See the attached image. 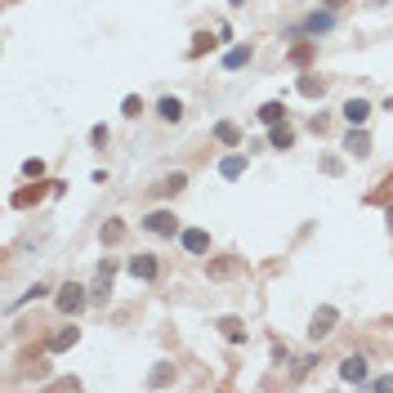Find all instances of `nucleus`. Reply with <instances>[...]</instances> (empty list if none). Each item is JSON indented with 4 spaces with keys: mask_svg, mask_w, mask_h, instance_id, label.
<instances>
[{
    "mask_svg": "<svg viewBox=\"0 0 393 393\" xmlns=\"http://www.w3.org/2000/svg\"><path fill=\"white\" fill-rule=\"evenodd\" d=\"M45 192H54V179H45V183H27V188H18V192H14V210H27V205L45 201Z\"/></svg>",
    "mask_w": 393,
    "mask_h": 393,
    "instance_id": "8",
    "label": "nucleus"
},
{
    "mask_svg": "<svg viewBox=\"0 0 393 393\" xmlns=\"http://www.w3.org/2000/svg\"><path fill=\"white\" fill-rule=\"evenodd\" d=\"M170 380H174V362H161V367H157L152 376H148V385L161 389V385H170Z\"/></svg>",
    "mask_w": 393,
    "mask_h": 393,
    "instance_id": "27",
    "label": "nucleus"
},
{
    "mask_svg": "<svg viewBox=\"0 0 393 393\" xmlns=\"http://www.w3.org/2000/svg\"><path fill=\"white\" fill-rule=\"evenodd\" d=\"M23 174H27V179H41V174H45V161H41V157H27V161H23Z\"/></svg>",
    "mask_w": 393,
    "mask_h": 393,
    "instance_id": "29",
    "label": "nucleus"
},
{
    "mask_svg": "<svg viewBox=\"0 0 393 393\" xmlns=\"http://www.w3.org/2000/svg\"><path fill=\"white\" fill-rule=\"evenodd\" d=\"M313 54H317V41H304V45H295V50H291V63H295V68H304Z\"/></svg>",
    "mask_w": 393,
    "mask_h": 393,
    "instance_id": "28",
    "label": "nucleus"
},
{
    "mask_svg": "<svg viewBox=\"0 0 393 393\" xmlns=\"http://www.w3.org/2000/svg\"><path fill=\"white\" fill-rule=\"evenodd\" d=\"M367 201H371V205H389V201H393V170L385 174V179H380V188H376V192H367Z\"/></svg>",
    "mask_w": 393,
    "mask_h": 393,
    "instance_id": "25",
    "label": "nucleus"
},
{
    "mask_svg": "<svg viewBox=\"0 0 393 393\" xmlns=\"http://www.w3.org/2000/svg\"><path fill=\"white\" fill-rule=\"evenodd\" d=\"M85 286H77V282H68V286H59V295H54V304H59V313H68V317H77L81 308H85Z\"/></svg>",
    "mask_w": 393,
    "mask_h": 393,
    "instance_id": "4",
    "label": "nucleus"
},
{
    "mask_svg": "<svg viewBox=\"0 0 393 393\" xmlns=\"http://www.w3.org/2000/svg\"><path fill=\"white\" fill-rule=\"evenodd\" d=\"M143 232H152V237H179V219H174V210H152L143 219Z\"/></svg>",
    "mask_w": 393,
    "mask_h": 393,
    "instance_id": "2",
    "label": "nucleus"
},
{
    "mask_svg": "<svg viewBox=\"0 0 393 393\" xmlns=\"http://www.w3.org/2000/svg\"><path fill=\"white\" fill-rule=\"evenodd\" d=\"M259 121H264V125H282V121H286V103L282 99L264 103V108H259Z\"/></svg>",
    "mask_w": 393,
    "mask_h": 393,
    "instance_id": "21",
    "label": "nucleus"
},
{
    "mask_svg": "<svg viewBox=\"0 0 393 393\" xmlns=\"http://www.w3.org/2000/svg\"><path fill=\"white\" fill-rule=\"evenodd\" d=\"M335 322H340V308H335V304H322V308H317V313H313V322H308V340H326V335H331L335 331Z\"/></svg>",
    "mask_w": 393,
    "mask_h": 393,
    "instance_id": "1",
    "label": "nucleus"
},
{
    "mask_svg": "<svg viewBox=\"0 0 393 393\" xmlns=\"http://www.w3.org/2000/svg\"><path fill=\"white\" fill-rule=\"evenodd\" d=\"M241 268H246V259H241V255H219V259H210V264H205V277L223 282V277H237Z\"/></svg>",
    "mask_w": 393,
    "mask_h": 393,
    "instance_id": "7",
    "label": "nucleus"
},
{
    "mask_svg": "<svg viewBox=\"0 0 393 393\" xmlns=\"http://www.w3.org/2000/svg\"><path fill=\"white\" fill-rule=\"evenodd\" d=\"M385 228H389V237H393V201L385 205Z\"/></svg>",
    "mask_w": 393,
    "mask_h": 393,
    "instance_id": "33",
    "label": "nucleus"
},
{
    "mask_svg": "<svg viewBox=\"0 0 393 393\" xmlns=\"http://www.w3.org/2000/svg\"><path fill=\"white\" fill-rule=\"evenodd\" d=\"M344 152H349L353 161H367L371 157V134L362 125H349V134H344Z\"/></svg>",
    "mask_w": 393,
    "mask_h": 393,
    "instance_id": "6",
    "label": "nucleus"
},
{
    "mask_svg": "<svg viewBox=\"0 0 393 393\" xmlns=\"http://www.w3.org/2000/svg\"><path fill=\"white\" fill-rule=\"evenodd\" d=\"M295 90H299L304 99H322V94H326V81L317 77V72H308V77H299V85H295Z\"/></svg>",
    "mask_w": 393,
    "mask_h": 393,
    "instance_id": "19",
    "label": "nucleus"
},
{
    "mask_svg": "<svg viewBox=\"0 0 393 393\" xmlns=\"http://www.w3.org/2000/svg\"><path fill=\"white\" fill-rule=\"evenodd\" d=\"M99 237H103V246H121V241H125V223H121V219H108Z\"/></svg>",
    "mask_w": 393,
    "mask_h": 393,
    "instance_id": "22",
    "label": "nucleus"
},
{
    "mask_svg": "<svg viewBox=\"0 0 393 393\" xmlns=\"http://www.w3.org/2000/svg\"><path fill=\"white\" fill-rule=\"evenodd\" d=\"M340 117L349 121V125H367V117H371V103H367V99H344Z\"/></svg>",
    "mask_w": 393,
    "mask_h": 393,
    "instance_id": "11",
    "label": "nucleus"
},
{
    "mask_svg": "<svg viewBox=\"0 0 393 393\" xmlns=\"http://www.w3.org/2000/svg\"><path fill=\"white\" fill-rule=\"evenodd\" d=\"M157 117L174 125V121H183V103L179 99H161V103H157Z\"/></svg>",
    "mask_w": 393,
    "mask_h": 393,
    "instance_id": "23",
    "label": "nucleus"
},
{
    "mask_svg": "<svg viewBox=\"0 0 393 393\" xmlns=\"http://www.w3.org/2000/svg\"><path fill=\"white\" fill-rule=\"evenodd\" d=\"M367 385L376 393H393V376H376V380H367Z\"/></svg>",
    "mask_w": 393,
    "mask_h": 393,
    "instance_id": "31",
    "label": "nucleus"
},
{
    "mask_svg": "<svg viewBox=\"0 0 393 393\" xmlns=\"http://www.w3.org/2000/svg\"><path fill=\"white\" fill-rule=\"evenodd\" d=\"M183 188H188V174H183V170H174V174H165V179L157 183L152 192H157V196H179Z\"/></svg>",
    "mask_w": 393,
    "mask_h": 393,
    "instance_id": "15",
    "label": "nucleus"
},
{
    "mask_svg": "<svg viewBox=\"0 0 393 393\" xmlns=\"http://www.w3.org/2000/svg\"><path fill=\"white\" fill-rule=\"evenodd\" d=\"M250 59H255V50H250V45H232V50L223 54V72H241Z\"/></svg>",
    "mask_w": 393,
    "mask_h": 393,
    "instance_id": "14",
    "label": "nucleus"
},
{
    "mask_svg": "<svg viewBox=\"0 0 393 393\" xmlns=\"http://www.w3.org/2000/svg\"><path fill=\"white\" fill-rule=\"evenodd\" d=\"M112 273H117V259H103L94 286H90V304H108L112 299Z\"/></svg>",
    "mask_w": 393,
    "mask_h": 393,
    "instance_id": "5",
    "label": "nucleus"
},
{
    "mask_svg": "<svg viewBox=\"0 0 393 393\" xmlns=\"http://www.w3.org/2000/svg\"><path fill=\"white\" fill-rule=\"evenodd\" d=\"M291 143H295V130L286 125V121H282V125H268V148H277V152H286Z\"/></svg>",
    "mask_w": 393,
    "mask_h": 393,
    "instance_id": "16",
    "label": "nucleus"
},
{
    "mask_svg": "<svg viewBox=\"0 0 393 393\" xmlns=\"http://www.w3.org/2000/svg\"><path fill=\"white\" fill-rule=\"evenodd\" d=\"M340 380H349V385H367V358H344L340 362Z\"/></svg>",
    "mask_w": 393,
    "mask_h": 393,
    "instance_id": "10",
    "label": "nucleus"
},
{
    "mask_svg": "<svg viewBox=\"0 0 393 393\" xmlns=\"http://www.w3.org/2000/svg\"><path fill=\"white\" fill-rule=\"evenodd\" d=\"M246 157H241V152H232V157H223V161H219V174H223V179H241V174H246Z\"/></svg>",
    "mask_w": 393,
    "mask_h": 393,
    "instance_id": "18",
    "label": "nucleus"
},
{
    "mask_svg": "<svg viewBox=\"0 0 393 393\" xmlns=\"http://www.w3.org/2000/svg\"><path fill=\"white\" fill-rule=\"evenodd\" d=\"M179 246L188 250V255H205V250H210V232H205V228H183L179 232Z\"/></svg>",
    "mask_w": 393,
    "mask_h": 393,
    "instance_id": "9",
    "label": "nucleus"
},
{
    "mask_svg": "<svg viewBox=\"0 0 393 393\" xmlns=\"http://www.w3.org/2000/svg\"><path fill=\"white\" fill-rule=\"evenodd\" d=\"M322 170H326V174H340L344 161H340V157H322Z\"/></svg>",
    "mask_w": 393,
    "mask_h": 393,
    "instance_id": "32",
    "label": "nucleus"
},
{
    "mask_svg": "<svg viewBox=\"0 0 393 393\" xmlns=\"http://www.w3.org/2000/svg\"><path fill=\"white\" fill-rule=\"evenodd\" d=\"M77 340H81V326H59V331L50 335V349H54V353H63V349H72Z\"/></svg>",
    "mask_w": 393,
    "mask_h": 393,
    "instance_id": "17",
    "label": "nucleus"
},
{
    "mask_svg": "<svg viewBox=\"0 0 393 393\" xmlns=\"http://www.w3.org/2000/svg\"><path fill=\"white\" fill-rule=\"evenodd\" d=\"M228 5H232V9H241V5H246V0H228Z\"/></svg>",
    "mask_w": 393,
    "mask_h": 393,
    "instance_id": "34",
    "label": "nucleus"
},
{
    "mask_svg": "<svg viewBox=\"0 0 393 393\" xmlns=\"http://www.w3.org/2000/svg\"><path fill=\"white\" fill-rule=\"evenodd\" d=\"M214 139H219L223 148H237L241 143V130L232 125V121H214Z\"/></svg>",
    "mask_w": 393,
    "mask_h": 393,
    "instance_id": "20",
    "label": "nucleus"
},
{
    "mask_svg": "<svg viewBox=\"0 0 393 393\" xmlns=\"http://www.w3.org/2000/svg\"><path fill=\"white\" fill-rule=\"evenodd\" d=\"M214 326H219V335H223V340H228V344H246V322H241V317H219V322H214Z\"/></svg>",
    "mask_w": 393,
    "mask_h": 393,
    "instance_id": "13",
    "label": "nucleus"
},
{
    "mask_svg": "<svg viewBox=\"0 0 393 393\" xmlns=\"http://www.w3.org/2000/svg\"><path fill=\"white\" fill-rule=\"evenodd\" d=\"M214 45H219V41H214L210 32H196V36H192V45H188V59H201V54H210Z\"/></svg>",
    "mask_w": 393,
    "mask_h": 393,
    "instance_id": "24",
    "label": "nucleus"
},
{
    "mask_svg": "<svg viewBox=\"0 0 393 393\" xmlns=\"http://www.w3.org/2000/svg\"><path fill=\"white\" fill-rule=\"evenodd\" d=\"M130 277L134 282H157V255H134L130 259Z\"/></svg>",
    "mask_w": 393,
    "mask_h": 393,
    "instance_id": "12",
    "label": "nucleus"
},
{
    "mask_svg": "<svg viewBox=\"0 0 393 393\" xmlns=\"http://www.w3.org/2000/svg\"><path fill=\"white\" fill-rule=\"evenodd\" d=\"M143 112H148V103H143V99H139V94H130V99H121V117H125V121H139V117H143Z\"/></svg>",
    "mask_w": 393,
    "mask_h": 393,
    "instance_id": "26",
    "label": "nucleus"
},
{
    "mask_svg": "<svg viewBox=\"0 0 393 393\" xmlns=\"http://www.w3.org/2000/svg\"><path fill=\"white\" fill-rule=\"evenodd\" d=\"M108 139H112V130H108V125H94V130H90V143H94V148H103Z\"/></svg>",
    "mask_w": 393,
    "mask_h": 393,
    "instance_id": "30",
    "label": "nucleus"
},
{
    "mask_svg": "<svg viewBox=\"0 0 393 393\" xmlns=\"http://www.w3.org/2000/svg\"><path fill=\"white\" fill-rule=\"evenodd\" d=\"M335 23H340L335 9H322V14H308L304 23H295L291 32H299V36H326V32H335Z\"/></svg>",
    "mask_w": 393,
    "mask_h": 393,
    "instance_id": "3",
    "label": "nucleus"
}]
</instances>
